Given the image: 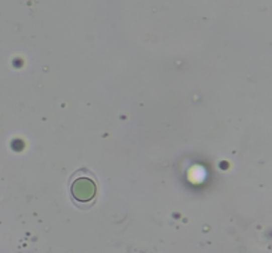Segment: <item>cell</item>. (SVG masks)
I'll return each instance as SVG.
<instances>
[{"label":"cell","mask_w":272,"mask_h":253,"mask_svg":"<svg viewBox=\"0 0 272 253\" xmlns=\"http://www.w3.org/2000/svg\"><path fill=\"white\" fill-rule=\"evenodd\" d=\"M96 183L89 178H77L70 186V194L78 203L92 202L96 196Z\"/></svg>","instance_id":"obj_1"}]
</instances>
